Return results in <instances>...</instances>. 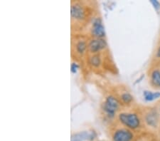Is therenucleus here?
Listing matches in <instances>:
<instances>
[{"instance_id": "nucleus-1", "label": "nucleus", "mask_w": 160, "mask_h": 141, "mask_svg": "<svg viewBox=\"0 0 160 141\" xmlns=\"http://www.w3.org/2000/svg\"><path fill=\"white\" fill-rule=\"evenodd\" d=\"M118 118L124 126H125L130 130H137L141 126V115L136 112L120 113Z\"/></svg>"}, {"instance_id": "nucleus-2", "label": "nucleus", "mask_w": 160, "mask_h": 141, "mask_svg": "<svg viewBox=\"0 0 160 141\" xmlns=\"http://www.w3.org/2000/svg\"><path fill=\"white\" fill-rule=\"evenodd\" d=\"M142 121L150 129L157 130L160 128V115L155 107L148 108L141 113Z\"/></svg>"}, {"instance_id": "nucleus-3", "label": "nucleus", "mask_w": 160, "mask_h": 141, "mask_svg": "<svg viewBox=\"0 0 160 141\" xmlns=\"http://www.w3.org/2000/svg\"><path fill=\"white\" fill-rule=\"evenodd\" d=\"M149 81L152 88L160 90V60H156L149 73Z\"/></svg>"}, {"instance_id": "nucleus-4", "label": "nucleus", "mask_w": 160, "mask_h": 141, "mask_svg": "<svg viewBox=\"0 0 160 141\" xmlns=\"http://www.w3.org/2000/svg\"><path fill=\"white\" fill-rule=\"evenodd\" d=\"M120 102L113 96L108 97L104 103V110L110 117H113L119 110Z\"/></svg>"}, {"instance_id": "nucleus-5", "label": "nucleus", "mask_w": 160, "mask_h": 141, "mask_svg": "<svg viewBox=\"0 0 160 141\" xmlns=\"http://www.w3.org/2000/svg\"><path fill=\"white\" fill-rule=\"evenodd\" d=\"M133 138V133L127 128L118 129L113 135L114 141H132Z\"/></svg>"}, {"instance_id": "nucleus-6", "label": "nucleus", "mask_w": 160, "mask_h": 141, "mask_svg": "<svg viewBox=\"0 0 160 141\" xmlns=\"http://www.w3.org/2000/svg\"><path fill=\"white\" fill-rule=\"evenodd\" d=\"M92 34L95 37H97L98 38L102 37L105 36L104 27H103L101 20L100 19H97L93 22V24H92Z\"/></svg>"}, {"instance_id": "nucleus-7", "label": "nucleus", "mask_w": 160, "mask_h": 141, "mask_svg": "<svg viewBox=\"0 0 160 141\" xmlns=\"http://www.w3.org/2000/svg\"><path fill=\"white\" fill-rule=\"evenodd\" d=\"M106 42L103 39L92 40L89 43V49L92 53L98 52L106 47Z\"/></svg>"}, {"instance_id": "nucleus-8", "label": "nucleus", "mask_w": 160, "mask_h": 141, "mask_svg": "<svg viewBox=\"0 0 160 141\" xmlns=\"http://www.w3.org/2000/svg\"><path fill=\"white\" fill-rule=\"evenodd\" d=\"M71 17L76 19H82L85 17V11L83 8L79 4L72 5Z\"/></svg>"}, {"instance_id": "nucleus-9", "label": "nucleus", "mask_w": 160, "mask_h": 141, "mask_svg": "<svg viewBox=\"0 0 160 141\" xmlns=\"http://www.w3.org/2000/svg\"><path fill=\"white\" fill-rule=\"evenodd\" d=\"M144 96L146 101H153L154 99L159 98L160 97V93L159 92H155V93H153V92H151V91H144Z\"/></svg>"}, {"instance_id": "nucleus-10", "label": "nucleus", "mask_w": 160, "mask_h": 141, "mask_svg": "<svg viewBox=\"0 0 160 141\" xmlns=\"http://www.w3.org/2000/svg\"><path fill=\"white\" fill-rule=\"evenodd\" d=\"M120 98L123 103L126 105H130L133 101V97L129 92H125V93H122Z\"/></svg>"}, {"instance_id": "nucleus-11", "label": "nucleus", "mask_w": 160, "mask_h": 141, "mask_svg": "<svg viewBox=\"0 0 160 141\" xmlns=\"http://www.w3.org/2000/svg\"><path fill=\"white\" fill-rule=\"evenodd\" d=\"M76 48H77V51H78V53H83L84 51L86 50V43H85L84 42H78V44H77Z\"/></svg>"}, {"instance_id": "nucleus-12", "label": "nucleus", "mask_w": 160, "mask_h": 141, "mask_svg": "<svg viewBox=\"0 0 160 141\" xmlns=\"http://www.w3.org/2000/svg\"><path fill=\"white\" fill-rule=\"evenodd\" d=\"M91 63L93 66H98L100 63V59L99 56H93V57H92Z\"/></svg>"}, {"instance_id": "nucleus-13", "label": "nucleus", "mask_w": 160, "mask_h": 141, "mask_svg": "<svg viewBox=\"0 0 160 141\" xmlns=\"http://www.w3.org/2000/svg\"><path fill=\"white\" fill-rule=\"evenodd\" d=\"M77 68H78V65L76 63H73L71 65V71L73 73H76L77 71Z\"/></svg>"}, {"instance_id": "nucleus-14", "label": "nucleus", "mask_w": 160, "mask_h": 141, "mask_svg": "<svg viewBox=\"0 0 160 141\" xmlns=\"http://www.w3.org/2000/svg\"><path fill=\"white\" fill-rule=\"evenodd\" d=\"M155 108H157V111H158L159 113V115H160V101H159L158 103H157V104L156 105Z\"/></svg>"}]
</instances>
